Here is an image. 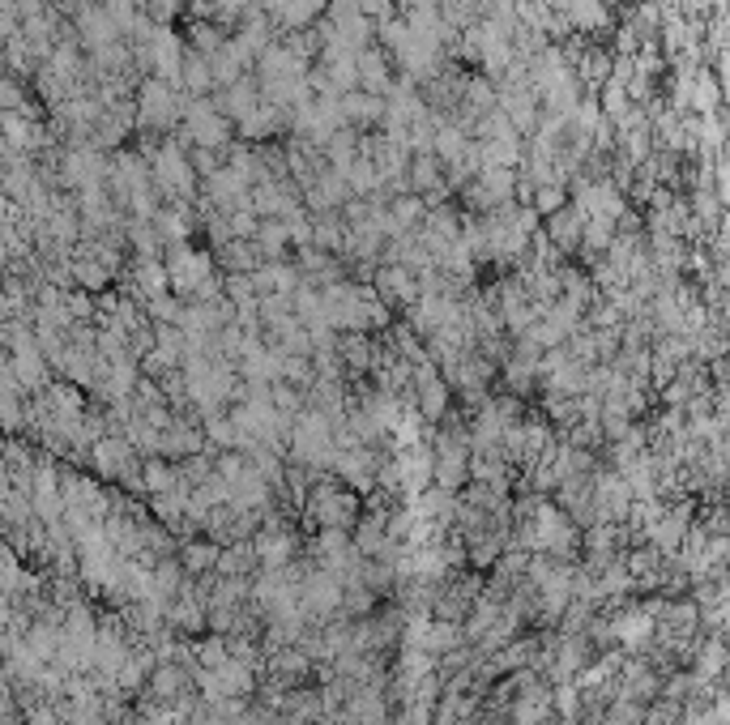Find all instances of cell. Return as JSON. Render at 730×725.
<instances>
[{
  "mask_svg": "<svg viewBox=\"0 0 730 725\" xmlns=\"http://www.w3.org/2000/svg\"><path fill=\"white\" fill-rule=\"evenodd\" d=\"M287 244H291V235H287V227H282L278 218H261V227H257V235H252V248H257V256H261V265H269V261H278L282 252H287Z\"/></svg>",
  "mask_w": 730,
  "mask_h": 725,
  "instance_id": "44dd1931",
  "label": "cell"
},
{
  "mask_svg": "<svg viewBox=\"0 0 730 725\" xmlns=\"http://www.w3.org/2000/svg\"><path fill=\"white\" fill-rule=\"evenodd\" d=\"M107 18H111V30L133 26V0H107Z\"/></svg>",
  "mask_w": 730,
  "mask_h": 725,
  "instance_id": "d6a6232c",
  "label": "cell"
},
{
  "mask_svg": "<svg viewBox=\"0 0 730 725\" xmlns=\"http://www.w3.org/2000/svg\"><path fill=\"white\" fill-rule=\"evenodd\" d=\"M269 670H274V687H295L312 670V662H308L304 649H287V653H278L274 662H269Z\"/></svg>",
  "mask_w": 730,
  "mask_h": 725,
  "instance_id": "7402d4cb",
  "label": "cell"
},
{
  "mask_svg": "<svg viewBox=\"0 0 730 725\" xmlns=\"http://www.w3.org/2000/svg\"><path fill=\"white\" fill-rule=\"evenodd\" d=\"M355 73H359V90H368V94H376V99H385V90H389V56L385 52H376V47H363V52L355 56Z\"/></svg>",
  "mask_w": 730,
  "mask_h": 725,
  "instance_id": "e0dca14e",
  "label": "cell"
},
{
  "mask_svg": "<svg viewBox=\"0 0 730 725\" xmlns=\"http://www.w3.org/2000/svg\"><path fill=\"white\" fill-rule=\"evenodd\" d=\"M257 227H261V218L252 214V209H231V214H227L231 239H252V235H257Z\"/></svg>",
  "mask_w": 730,
  "mask_h": 725,
  "instance_id": "f546056e",
  "label": "cell"
},
{
  "mask_svg": "<svg viewBox=\"0 0 730 725\" xmlns=\"http://www.w3.org/2000/svg\"><path fill=\"white\" fill-rule=\"evenodd\" d=\"M372 282H376L372 290L380 303H415L419 299V278L402 265H380Z\"/></svg>",
  "mask_w": 730,
  "mask_h": 725,
  "instance_id": "7c38bea8",
  "label": "cell"
},
{
  "mask_svg": "<svg viewBox=\"0 0 730 725\" xmlns=\"http://www.w3.org/2000/svg\"><path fill=\"white\" fill-rule=\"evenodd\" d=\"M184 94L176 90V86H167V82H146V90H141V120H146L150 128H171L180 116H184Z\"/></svg>",
  "mask_w": 730,
  "mask_h": 725,
  "instance_id": "52a82bcc",
  "label": "cell"
},
{
  "mask_svg": "<svg viewBox=\"0 0 730 725\" xmlns=\"http://www.w3.org/2000/svg\"><path fill=\"white\" fill-rule=\"evenodd\" d=\"M141 482L154 491V495H163V491H176L180 487V470H171V465H163V461H150L146 465V474H141Z\"/></svg>",
  "mask_w": 730,
  "mask_h": 725,
  "instance_id": "f1b7e54d",
  "label": "cell"
},
{
  "mask_svg": "<svg viewBox=\"0 0 730 725\" xmlns=\"http://www.w3.org/2000/svg\"><path fill=\"white\" fill-rule=\"evenodd\" d=\"M214 90V73H210V60L193 47H184V60H180V94L184 99H210Z\"/></svg>",
  "mask_w": 730,
  "mask_h": 725,
  "instance_id": "9a60e30c",
  "label": "cell"
},
{
  "mask_svg": "<svg viewBox=\"0 0 730 725\" xmlns=\"http://www.w3.org/2000/svg\"><path fill=\"white\" fill-rule=\"evenodd\" d=\"M184 128H180V145L193 150V145H205V150H227L235 141V124L214 107V99H188L184 103Z\"/></svg>",
  "mask_w": 730,
  "mask_h": 725,
  "instance_id": "6da1fadb",
  "label": "cell"
},
{
  "mask_svg": "<svg viewBox=\"0 0 730 725\" xmlns=\"http://www.w3.org/2000/svg\"><path fill=\"white\" fill-rule=\"evenodd\" d=\"M338 116H342V128L368 133V128L385 120V99H376L368 90H346V94H338Z\"/></svg>",
  "mask_w": 730,
  "mask_h": 725,
  "instance_id": "9c48e42d",
  "label": "cell"
},
{
  "mask_svg": "<svg viewBox=\"0 0 730 725\" xmlns=\"http://www.w3.org/2000/svg\"><path fill=\"white\" fill-rule=\"evenodd\" d=\"M282 128H291V111H282V107L261 99L244 120H235V137L240 141H269V137H278Z\"/></svg>",
  "mask_w": 730,
  "mask_h": 725,
  "instance_id": "30bf717a",
  "label": "cell"
},
{
  "mask_svg": "<svg viewBox=\"0 0 730 725\" xmlns=\"http://www.w3.org/2000/svg\"><path fill=\"white\" fill-rule=\"evenodd\" d=\"M154 235L167 239V244H188V231H193V214H188V201H171V209H158L154 214Z\"/></svg>",
  "mask_w": 730,
  "mask_h": 725,
  "instance_id": "ffe728a7",
  "label": "cell"
},
{
  "mask_svg": "<svg viewBox=\"0 0 730 725\" xmlns=\"http://www.w3.org/2000/svg\"><path fill=\"white\" fill-rule=\"evenodd\" d=\"M547 717H551V691L526 674V683H521V700L513 708V721L517 725H543Z\"/></svg>",
  "mask_w": 730,
  "mask_h": 725,
  "instance_id": "d6986e66",
  "label": "cell"
},
{
  "mask_svg": "<svg viewBox=\"0 0 730 725\" xmlns=\"http://www.w3.org/2000/svg\"><path fill=\"white\" fill-rule=\"evenodd\" d=\"M295 534L291 529H282L278 521H269L257 538H252V555H257V563L265 572H278V568H291V559H295Z\"/></svg>",
  "mask_w": 730,
  "mask_h": 725,
  "instance_id": "ba28073f",
  "label": "cell"
},
{
  "mask_svg": "<svg viewBox=\"0 0 730 725\" xmlns=\"http://www.w3.org/2000/svg\"><path fill=\"white\" fill-rule=\"evenodd\" d=\"M137 278H141V286L150 290V299H158V295H167V269L163 265H154V261H141V269H137Z\"/></svg>",
  "mask_w": 730,
  "mask_h": 725,
  "instance_id": "4dcf8cb0",
  "label": "cell"
},
{
  "mask_svg": "<svg viewBox=\"0 0 730 725\" xmlns=\"http://www.w3.org/2000/svg\"><path fill=\"white\" fill-rule=\"evenodd\" d=\"M184 691H188V674L184 670H176V666L150 670V696H158V700H184Z\"/></svg>",
  "mask_w": 730,
  "mask_h": 725,
  "instance_id": "d4e9b609",
  "label": "cell"
},
{
  "mask_svg": "<svg viewBox=\"0 0 730 725\" xmlns=\"http://www.w3.org/2000/svg\"><path fill=\"white\" fill-rule=\"evenodd\" d=\"M150 163H154L158 188H163L171 201H193L197 197V175H193V167H188V150L180 141H167V145H158V150H150Z\"/></svg>",
  "mask_w": 730,
  "mask_h": 725,
  "instance_id": "7a4b0ae2",
  "label": "cell"
},
{
  "mask_svg": "<svg viewBox=\"0 0 730 725\" xmlns=\"http://www.w3.org/2000/svg\"><path fill=\"white\" fill-rule=\"evenodd\" d=\"M355 9L363 13V18L380 22V18H389V13H393V0H355Z\"/></svg>",
  "mask_w": 730,
  "mask_h": 725,
  "instance_id": "836d02e7",
  "label": "cell"
},
{
  "mask_svg": "<svg viewBox=\"0 0 730 725\" xmlns=\"http://www.w3.org/2000/svg\"><path fill=\"white\" fill-rule=\"evenodd\" d=\"M222 39H227V35H222L214 22H193V26H188L184 47H193V52H201V56H214L222 47Z\"/></svg>",
  "mask_w": 730,
  "mask_h": 725,
  "instance_id": "484cf974",
  "label": "cell"
},
{
  "mask_svg": "<svg viewBox=\"0 0 730 725\" xmlns=\"http://www.w3.org/2000/svg\"><path fill=\"white\" fill-rule=\"evenodd\" d=\"M432 478L440 482V491H457L470 478V440L466 435L444 431L436 448H432Z\"/></svg>",
  "mask_w": 730,
  "mask_h": 725,
  "instance_id": "5b68a950",
  "label": "cell"
},
{
  "mask_svg": "<svg viewBox=\"0 0 730 725\" xmlns=\"http://www.w3.org/2000/svg\"><path fill=\"white\" fill-rule=\"evenodd\" d=\"M180 563H184L188 576L214 572V563H218V542H193V538H188V542L180 546Z\"/></svg>",
  "mask_w": 730,
  "mask_h": 725,
  "instance_id": "603a6c76",
  "label": "cell"
},
{
  "mask_svg": "<svg viewBox=\"0 0 730 725\" xmlns=\"http://www.w3.org/2000/svg\"><path fill=\"white\" fill-rule=\"evenodd\" d=\"M308 512H312V521L321 529H351L359 521V499L346 487H338V482H321V478H316Z\"/></svg>",
  "mask_w": 730,
  "mask_h": 725,
  "instance_id": "277c9868",
  "label": "cell"
},
{
  "mask_svg": "<svg viewBox=\"0 0 730 725\" xmlns=\"http://www.w3.org/2000/svg\"><path fill=\"white\" fill-rule=\"evenodd\" d=\"M607 632H611V640H620L624 649L637 653V649H645V644H649V636L658 632V619H654V610H628V615L607 623Z\"/></svg>",
  "mask_w": 730,
  "mask_h": 725,
  "instance_id": "4fadbf2b",
  "label": "cell"
},
{
  "mask_svg": "<svg viewBox=\"0 0 730 725\" xmlns=\"http://www.w3.org/2000/svg\"><path fill=\"white\" fill-rule=\"evenodd\" d=\"M214 278V265L205 252H193L188 244H171V261H167V286L171 290H184V295H193V290Z\"/></svg>",
  "mask_w": 730,
  "mask_h": 725,
  "instance_id": "8992f818",
  "label": "cell"
},
{
  "mask_svg": "<svg viewBox=\"0 0 730 725\" xmlns=\"http://www.w3.org/2000/svg\"><path fill=\"white\" fill-rule=\"evenodd\" d=\"M150 316H158V320H163V325H176V329H180L184 303H176L171 295H158V299H150Z\"/></svg>",
  "mask_w": 730,
  "mask_h": 725,
  "instance_id": "1f68e13d",
  "label": "cell"
},
{
  "mask_svg": "<svg viewBox=\"0 0 730 725\" xmlns=\"http://www.w3.org/2000/svg\"><path fill=\"white\" fill-rule=\"evenodd\" d=\"M188 167H193L197 180H210L218 167H227V150H205V145H193V150H188Z\"/></svg>",
  "mask_w": 730,
  "mask_h": 725,
  "instance_id": "83f0119b",
  "label": "cell"
},
{
  "mask_svg": "<svg viewBox=\"0 0 730 725\" xmlns=\"http://www.w3.org/2000/svg\"><path fill=\"white\" fill-rule=\"evenodd\" d=\"M146 5H150V13H154V18H158V22H167V18H171V13H176V9H184V5H188V0H146Z\"/></svg>",
  "mask_w": 730,
  "mask_h": 725,
  "instance_id": "e575fe53",
  "label": "cell"
},
{
  "mask_svg": "<svg viewBox=\"0 0 730 725\" xmlns=\"http://www.w3.org/2000/svg\"><path fill=\"white\" fill-rule=\"evenodd\" d=\"M257 103H261V90H257V77H248V73L240 77V82L222 86V90H218V99H214V107H218L231 124H235V120H244Z\"/></svg>",
  "mask_w": 730,
  "mask_h": 725,
  "instance_id": "5bb4252c",
  "label": "cell"
},
{
  "mask_svg": "<svg viewBox=\"0 0 730 725\" xmlns=\"http://www.w3.org/2000/svg\"><path fill=\"white\" fill-rule=\"evenodd\" d=\"M568 205V192H564V184H538L534 188V197H530V209L538 218H551L555 209H564Z\"/></svg>",
  "mask_w": 730,
  "mask_h": 725,
  "instance_id": "4316f807",
  "label": "cell"
},
{
  "mask_svg": "<svg viewBox=\"0 0 730 725\" xmlns=\"http://www.w3.org/2000/svg\"><path fill=\"white\" fill-rule=\"evenodd\" d=\"M415 384H419V418H440L449 406V384H444L432 363H415Z\"/></svg>",
  "mask_w": 730,
  "mask_h": 725,
  "instance_id": "2e32d148",
  "label": "cell"
},
{
  "mask_svg": "<svg viewBox=\"0 0 730 725\" xmlns=\"http://www.w3.org/2000/svg\"><path fill=\"white\" fill-rule=\"evenodd\" d=\"M299 610L312 623H329L342 610V580L329 576L325 568H312L299 576Z\"/></svg>",
  "mask_w": 730,
  "mask_h": 725,
  "instance_id": "3957f363",
  "label": "cell"
},
{
  "mask_svg": "<svg viewBox=\"0 0 730 725\" xmlns=\"http://www.w3.org/2000/svg\"><path fill=\"white\" fill-rule=\"evenodd\" d=\"M581 214L573 205H564V209H555V214L547 218V244L555 248V252H577L581 248Z\"/></svg>",
  "mask_w": 730,
  "mask_h": 725,
  "instance_id": "ac0fdd59",
  "label": "cell"
},
{
  "mask_svg": "<svg viewBox=\"0 0 730 725\" xmlns=\"http://www.w3.org/2000/svg\"><path fill=\"white\" fill-rule=\"evenodd\" d=\"M218 261L231 273H252L261 265V256H257V248H252V239H227V244L218 248Z\"/></svg>",
  "mask_w": 730,
  "mask_h": 725,
  "instance_id": "cb8c5ba5",
  "label": "cell"
},
{
  "mask_svg": "<svg viewBox=\"0 0 730 725\" xmlns=\"http://www.w3.org/2000/svg\"><path fill=\"white\" fill-rule=\"evenodd\" d=\"M329 465H333V474H338L342 482H351L355 491H368L376 482V453H372V448H363V444L338 448Z\"/></svg>",
  "mask_w": 730,
  "mask_h": 725,
  "instance_id": "8fae6325",
  "label": "cell"
}]
</instances>
